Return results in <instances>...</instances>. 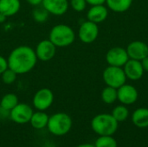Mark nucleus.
I'll use <instances>...</instances> for the list:
<instances>
[{
    "label": "nucleus",
    "mask_w": 148,
    "mask_h": 147,
    "mask_svg": "<svg viewBox=\"0 0 148 147\" xmlns=\"http://www.w3.org/2000/svg\"><path fill=\"white\" fill-rule=\"evenodd\" d=\"M9 68L17 75H24L30 72L37 62L35 49L29 46L22 45L15 48L8 56Z\"/></svg>",
    "instance_id": "obj_1"
},
{
    "label": "nucleus",
    "mask_w": 148,
    "mask_h": 147,
    "mask_svg": "<svg viewBox=\"0 0 148 147\" xmlns=\"http://www.w3.org/2000/svg\"><path fill=\"white\" fill-rule=\"evenodd\" d=\"M119 126V122L109 113H100L91 120L92 130L99 136H113Z\"/></svg>",
    "instance_id": "obj_2"
},
{
    "label": "nucleus",
    "mask_w": 148,
    "mask_h": 147,
    "mask_svg": "<svg viewBox=\"0 0 148 147\" xmlns=\"http://www.w3.org/2000/svg\"><path fill=\"white\" fill-rule=\"evenodd\" d=\"M49 39L56 48H64L71 45L75 42V33L67 24H56L51 29Z\"/></svg>",
    "instance_id": "obj_3"
},
{
    "label": "nucleus",
    "mask_w": 148,
    "mask_h": 147,
    "mask_svg": "<svg viewBox=\"0 0 148 147\" xmlns=\"http://www.w3.org/2000/svg\"><path fill=\"white\" fill-rule=\"evenodd\" d=\"M73 121L71 117L66 113H56L49 116L47 128L55 136H63L72 128Z\"/></svg>",
    "instance_id": "obj_4"
},
{
    "label": "nucleus",
    "mask_w": 148,
    "mask_h": 147,
    "mask_svg": "<svg viewBox=\"0 0 148 147\" xmlns=\"http://www.w3.org/2000/svg\"><path fill=\"white\" fill-rule=\"evenodd\" d=\"M102 78L107 86L114 88L116 89L124 85L127 80L123 68L109 65L104 69L102 73Z\"/></svg>",
    "instance_id": "obj_5"
},
{
    "label": "nucleus",
    "mask_w": 148,
    "mask_h": 147,
    "mask_svg": "<svg viewBox=\"0 0 148 147\" xmlns=\"http://www.w3.org/2000/svg\"><path fill=\"white\" fill-rule=\"evenodd\" d=\"M54 102V94L47 88H41L34 94L32 103L34 107L38 111H46Z\"/></svg>",
    "instance_id": "obj_6"
},
{
    "label": "nucleus",
    "mask_w": 148,
    "mask_h": 147,
    "mask_svg": "<svg viewBox=\"0 0 148 147\" xmlns=\"http://www.w3.org/2000/svg\"><path fill=\"white\" fill-rule=\"evenodd\" d=\"M34 111L30 106L26 103H18L13 109L10 111V120L20 125L29 122Z\"/></svg>",
    "instance_id": "obj_7"
},
{
    "label": "nucleus",
    "mask_w": 148,
    "mask_h": 147,
    "mask_svg": "<svg viewBox=\"0 0 148 147\" xmlns=\"http://www.w3.org/2000/svg\"><path fill=\"white\" fill-rule=\"evenodd\" d=\"M99 36V27L98 24L90 22H83L78 30V36L80 40L86 44H90L94 42Z\"/></svg>",
    "instance_id": "obj_8"
},
{
    "label": "nucleus",
    "mask_w": 148,
    "mask_h": 147,
    "mask_svg": "<svg viewBox=\"0 0 148 147\" xmlns=\"http://www.w3.org/2000/svg\"><path fill=\"white\" fill-rule=\"evenodd\" d=\"M128 60L129 56L127 49L121 47L112 48L108 51L106 55V61L109 66L123 68Z\"/></svg>",
    "instance_id": "obj_9"
},
{
    "label": "nucleus",
    "mask_w": 148,
    "mask_h": 147,
    "mask_svg": "<svg viewBox=\"0 0 148 147\" xmlns=\"http://www.w3.org/2000/svg\"><path fill=\"white\" fill-rule=\"evenodd\" d=\"M138 98V90L133 85L125 83L124 85L117 88V100L123 105H133L137 101Z\"/></svg>",
    "instance_id": "obj_10"
},
{
    "label": "nucleus",
    "mask_w": 148,
    "mask_h": 147,
    "mask_svg": "<svg viewBox=\"0 0 148 147\" xmlns=\"http://www.w3.org/2000/svg\"><path fill=\"white\" fill-rule=\"evenodd\" d=\"M37 60L49 62L54 58L56 53V47L49 39H45L38 42L35 49Z\"/></svg>",
    "instance_id": "obj_11"
},
{
    "label": "nucleus",
    "mask_w": 148,
    "mask_h": 147,
    "mask_svg": "<svg viewBox=\"0 0 148 147\" xmlns=\"http://www.w3.org/2000/svg\"><path fill=\"white\" fill-rule=\"evenodd\" d=\"M123 70L127 76V79L130 81H139L144 75V69L140 61L129 59L123 66Z\"/></svg>",
    "instance_id": "obj_12"
},
{
    "label": "nucleus",
    "mask_w": 148,
    "mask_h": 147,
    "mask_svg": "<svg viewBox=\"0 0 148 147\" xmlns=\"http://www.w3.org/2000/svg\"><path fill=\"white\" fill-rule=\"evenodd\" d=\"M126 49L129 59L141 61L148 55V45L142 41L131 42Z\"/></svg>",
    "instance_id": "obj_13"
},
{
    "label": "nucleus",
    "mask_w": 148,
    "mask_h": 147,
    "mask_svg": "<svg viewBox=\"0 0 148 147\" xmlns=\"http://www.w3.org/2000/svg\"><path fill=\"white\" fill-rule=\"evenodd\" d=\"M42 5L49 14L62 16L68 11L69 2L68 0H42Z\"/></svg>",
    "instance_id": "obj_14"
},
{
    "label": "nucleus",
    "mask_w": 148,
    "mask_h": 147,
    "mask_svg": "<svg viewBox=\"0 0 148 147\" xmlns=\"http://www.w3.org/2000/svg\"><path fill=\"white\" fill-rule=\"evenodd\" d=\"M108 9L104 4L93 5L88 10L87 13L88 20L96 24L104 22L108 18Z\"/></svg>",
    "instance_id": "obj_15"
},
{
    "label": "nucleus",
    "mask_w": 148,
    "mask_h": 147,
    "mask_svg": "<svg viewBox=\"0 0 148 147\" xmlns=\"http://www.w3.org/2000/svg\"><path fill=\"white\" fill-rule=\"evenodd\" d=\"M21 8L20 0H0V13L7 17L16 15Z\"/></svg>",
    "instance_id": "obj_16"
},
{
    "label": "nucleus",
    "mask_w": 148,
    "mask_h": 147,
    "mask_svg": "<svg viewBox=\"0 0 148 147\" xmlns=\"http://www.w3.org/2000/svg\"><path fill=\"white\" fill-rule=\"evenodd\" d=\"M133 124L139 128L148 127V108L140 107L134 111L131 117Z\"/></svg>",
    "instance_id": "obj_17"
},
{
    "label": "nucleus",
    "mask_w": 148,
    "mask_h": 147,
    "mask_svg": "<svg viewBox=\"0 0 148 147\" xmlns=\"http://www.w3.org/2000/svg\"><path fill=\"white\" fill-rule=\"evenodd\" d=\"M49 118V116L44 111L37 110L36 112L33 113L31 119L29 120V123L33 128L41 130V129H43L44 127H47Z\"/></svg>",
    "instance_id": "obj_18"
},
{
    "label": "nucleus",
    "mask_w": 148,
    "mask_h": 147,
    "mask_svg": "<svg viewBox=\"0 0 148 147\" xmlns=\"http://www.w3.org/2000/svg\"><path fill=\"white\" fill-rule=\"evenodd\" d=\"M107 7L116 13H123L128 10L133 3V0H106Z\"/></svg>",
    "instance_id": "obj_19"
},
{
    "label": "nucleus",
    "mask_w": 148,
    "mask_h": 147,
    "mask_svg": "<svg viewBox=\"0 0 148 147\" xmlns=\"http://www.w3.org/2000/svg\"><path fill=\"white\" fill-rule=\"evenodd\" d=\"M18 98L15 94L10 93V94H4L1 101H0V107L10 113V111L11 109H13L17 104H18Z\"/></svg>",
    "instance_id": "obj_20"
},
{
    "label": "nucleus",
    "mask_w": 148,
    "mask_h": 147,
    "mask_svg": "<svg viewBox=\"0 0 148 147\" xmlns=\"http://www.w3.org/2000/svg\"><path fill=\"white\" fill-rule=\"evenodd\" d=\"M101 97L105 104L111 105L117 101V89L109 86H107L101 91Z\"/></svg>",
    "instance_id": "obj_21"
},
{
    "label": "nucleus",
    "mask_w": 148,
    "mask_h": 147,
    "mask_svg": "<svg viewBox=\"0 0 148 147\" xmlns=\"http://www.w3.org/2000/svg\"><path fill=\"white\" fill-rule=\"evenodd\" d=\"M113 117L120 123V122H124L125 120H127V119L129 116V110L127 107L126 105H118L116 106L113 111L112 113Z\"/></svg>",
    "instance_id": "obj_22"
},
{
    "label": "nucleus",
    "mask_w": 148,
    "mask_h": 147,
    "mask_svg": "<svg viewBox=\"0 0 148 147\" xmlns=\"http://www.w3.org/2000/svg\"><path fill=\"white\" fill-rule=\"evenodd\" d=\"M49 11L44 7H42V5L36 6L32 10V17L38 23H44L49 19Z\"/></svg>",
    "instance_id": "obj_23"
},
{
    "label": "nucleus",
    "mask_w": 148,
    "mask_h": 147,
    "mask_svg": "<svg viewBox=\"0 0 148 147\" xmlns=\"http://www.w3.org/2000/svg\"><path fill=\"white\" fill-rule=\"evenodd\" d=\"M95 147H117V141L113 136H99L95 142Z\"/></svg>",
    "instance_id": "obj_24"
},
{
    "label": "nucleus",
    "mask_w": 148,
    "mask_h": 147,
    "mask_svg": "<svg viewBox=\"0 0 148 147\" xmlns=\"http://www.w3.org/2000/svg\"><path fill=\"white\" fill-rule=\"evenodd\" d=\"M1 76H2V81L4 84L11 85L12 83H14L16 81V77H17V74L8 68L4 72H3L1 74Z\"/></svg>",
    "instance_id": "obj_25"
},
{
    "label": "nucleus",
    "mask_w": 148,
    "mask_h": 147,
    "mask_svg": "<svg viewBox=\"0 0 148 147\" xmlns=\"http://www.w3.org/2000/svg\"><path fill=\"white\" fill-rule=\"evenodd\" d=\"M69 4L75 11L82 12L86 9L88 3L86 0H70Z\"/></svg>",
    "instance_id": "obj_26"
},
{
    "label": "nucleus",
    "mask_w": 148,
    "mask_h": 147,
    "mask_svg": "<svg viewBox=\"0 0 148 147\" xmlns=\"http://www.w3.org/2000/svg\"><path fill=\"white\" fill-rule=\"evenodd\" d=\"M8 68H9V66H8V61H7V59L4 58L2 55H0V75L3 72H4Z\"/></svg>",
    "instance_id": "obj_27"
},
{
    "label": "nucleus",
    "mask_w": 148,
    "mask_h": 147,
    "mask_svg": "<svg viewBox=\"0 0 148 147\" xmlns=\"http://www.w3.org/2000/svg\"><path fill=\"white\" fill-rule=\"evenodd\" d=\"M86 2H87L88 4H90L91 6L106 3V0H86Z\"/></svg>",
    "instance_id": "obj_28"
},
{
    "label": "nucleus",
    "mask_w": 148,
    "mask_h": 147,
    "mask_svg": "<svg viewBox=\"0 0 148 147\" xmlns=\"http://www.w3.org/2000/svg\"><path fill=\"white\" fill-rule=\"evenodd\" d=\"M28 3H29L30 5L34 6V7H36V6H40L42 5V0H26Z\"/></svg>",
    "instance_id": "obj_29"
},
{
    "label": "nucleus",
    "mask_w": 148,
    "mask_h": 147,
    "mask_svg": "<svg viewBox=\"0 0 148 147\" xmlns=\"http://www.w3.org/2000/svg\"><path fill=\"white\" fill-rule=\"evenodd\" d=\"M140 62H141V65L143 67L144 71L145 72H148V55L147 57H145L144 59H142L140 61Z\"/></svg>",
    "instance_id": "obj_30"
},
{
    "label": "nucleus",
    "mask_w": 148,
    "mask_h": 147,
    "mask_svg": "<svg viewBox=\"0 0 148 147\" xmlns=\"http://www.w3.org/2000/svg\"><path fill=\"white\" fill-rule=\"evenodd\" d=\"M76 147H95L94 144H89V143H85V144H81Z\"/></svg>",
    "instance_id": "obj_31"
},
{
    "label": "nucleus",
    "mask_w": 148,
    "mask_h": 147,
    "mask_svg": "<svg viewBox=\"0 0 148 147\" xmlns=\"http://www.w3.org/2000/svg\"><path fill=\"white\" fill-rule=\"evenodd\" d=\"M6 18H7V16H6L5 15L0 13V23H3V22H5Z\"/></svg>",
    "instance_id": "obj_32"
}]
</instances>
